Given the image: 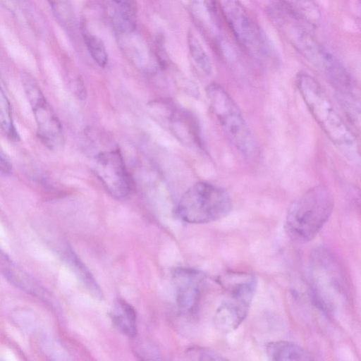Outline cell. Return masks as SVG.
<instances>
[{
    "label": "cell",
    "mask_w": 361,
    "mask_h": 361,
    "mask_svg": "<svg viewBox=\"0 0 361 361\" xmlns=\"http://www.w3.org/2000/svg\"><path fill=\"white\" fill-rule=\"evenodd\" d=\"M295 84L310 113L329 140L348 161L359 164L358 142L319 82L310 74L300 72Z\"/></svg>",
    "instance_id": "6da1fadb"
},
{
    "label": "cell",
    "mask_w": 361,
    "mask_h": 361,
    "mask_svg": "<svg viewBox=\"0 0 361 361\" xmlns=\"http://www.w3.org/2000/svg\"><path fill=\"white\" fill-rule=\"evenodd\" d=\"M334 200L324 185L314 186L289 205L284 228L290 240L298 243L312 240L330 217Z\"/></svg>",
    "instance_id": "7a4b0ae2"
},
{
    "label": "cell",
    "mask_w": 361,
    "mask_h": 361,
    "mask_svg": "<svg viewBox=\"0 0 361 361\" xmlns=\"http://www.w3.org/2000/svg\"><path fill=\"white\" fill-rule=\"evenodd\" d=\"M212 110L226 139L243 156L255 157L257 144L238 106L220 85L213 82L206 87Z\"/></svg>",
    "instance_id": "3957f363"
},
{
    "label": "cell",
    "mask_w": 361,
    "mask_h": 361,
    "mask_svg": "<svg viewBox=\"0 0 361 361\" xmlns=\"http://www.w3.org/2000/svg\"><path fill=\"white\" fill-rule=\"evenodd\" d=\"M233 207L229 193L223 188L207 182H197L182 195L176 208L184 221L206 224L227 216Z\"/></svg>",
    "instance_id": "277c9868"
},
{
    "label": "cell",
    "mask_w": 361,
    "mask_h": 361,
    "mask_svg": "<svg viewBox=\"0 0 361 361\" xmlns=\"http://www.w3.org/2000/svg\"><path fill=\"white\" fill-rule=\"evenodd\" d=\"M218 1L222 16L238 43L256 57L271 54L268 38L249 16L240 0Z\"/></svg>",
    "instance_id": "5b68a950"
},
{
    "label": "cell",
    "mask_w": 361,
    "mask_h": 361,
    "mask_svg": "<svg viewBox=\"0 0 361 361\" xmlns=\"http://www.w3.org/2000/svg\"><path fill=\"white\" fill-rule=\"evenodd\" d=\"M268 13L273 24L284 39L319 70L326 49L317 42L305 27L304 22L282 5H271Z\"/></svg>",
    "instance_id": "8992f818"
},
{
    "label": "cell",
    "mask_w": 361,
    "mask_h": 361,
    "mask_svg": "<svg viewBox=\"0 0 361 361\" xmlns=\"http://www.w3.org/2000/svg\"><path fill=\"white\" fill-rule=\"evenodd\" d=\"M37 127V135L50 150H61L65 143L62 125L39 86L30 78L23 82Z\"/></svg>",
    "instance_id": "52a82bcc"
},
{
    "label": "cell",
    "mask_w": 361,
    "mask_h": 361,
    "mask_svg": "<svg viewBox=\"0 0 361 361\" xmlns=\"http://www.w3.org/2000/svg\"><path fill=\"white\" fill-rule=\"evenodd\" d=\"M312 274L315 300L324 310L332 311L343 293V287L335 262L326 250L314 253Z\"/></svg>",
    "instance_id": "ba28073f"
},
{
    "label": "cell",
    "mask_w": 361,
    "mask_h": 361,
    "mask_svg": "<svg viewBox=\"0 0 361 361\" xmlns=\"http://www.w3.org/2000/svg\"><path fill=\"white\" fill-rule=\"evenodd\" d=\"M92 171L108 192L122 200L132 192L134 183L118 150L102 152L92 161Z\"/></svg>",
    "instance_id": "9c48e42d"
},
{
    "label": "cell",
    "mask_w": 361,
    "mask_h": 361,
    "mask_svg": "<svg viewBox=\"0 0 361 361\" xmlns=\"http://www.w3.org/2000/svg\"><path fill=\"white\" fill-rule=\"evenodd\" d=\"M149 110L183 144L199 143L198 127L190 113L169 101H154L149 104Z\"/></svg>",
    "instance_id": "30bf717a"
},
{
    "label": "cell",
    "mask_w": 361,
    "mask_h": 361,
    "mask_svg": "<svg viewBox=\"0 0 361 361\" xmlns=\"http://www.w3.org/2000/svg\"><path fill=\"white\" fill-rule=\"evenodd\" d=\"M204 274L197 269L178 267L172 271L179 311L184 314H194L198 307Z\"/></svg>",
    "instance_id": "8fae6325"
},
{
    "label": "cell",
    "mask_w": 361,
    "mask_h": 361,
    "mask_svg": "<svg viewBox=\"0 0 361 361\" xmlns=\"http://www.w3.org/2000/svg\"><path fill=\"white\" fill-rule=\"evenodd\" d=\"M227 297L221 302L214 317L216 329L224 334L235 330L247 315L252 299L233 291H226Z\"/></svg>",
    "instance_id": "7c38bea8"
},
{
    "label": "cell",
    "mask_w": 361,
    "mask_h": 361,
    "mask_svg": "<svg viewBox=\"0 0 361 361\" xmlns=\"http://www.w3.org/2000/svg\"><path fill=\"white\" fill-rule=\"evenodd\" d=\"M115 328L122 334L134 338L137 334V317L133 307L123 299L116 300L111 312Z\"/></svg>",
    "instance_id": "4fadbf2b"
},
{
    "label": "cell",
    "mask_w": 361,
    "mask_h": 361,
    "mask_svg": "<svg viewBox=\"0 0 361 361\" xmlns=\"http://www.w3.org/2000/svg\"><path fill=\"white\" fill-rule=\"evenodd\" d=\"M266 355L271 360H311L312 355L306 349L293 342L276 341L265 346Z\"/></svg>",
    "instance_id": "5bb4252c"
},
{
    "label": "cell",
    "mask_w": 361,
    "mask_h": 361,
    "mask_svg": "<svg viewBox=\"0 0 361 361\" xmlns=\"http://www.w3.org/2000/svg\"><path fill=\"white\" fill-rule=\"evenodd\" d=\"M288 11L311 25H317L321 18V12L313 0H280Z\"/></svg>",
    "instance_id": "9a60e30c"
},
{
    "label": "cell",
    "mask_w": 361,
    "mask_h": 361,
    "mask_svg": "<svg viewBox=\"0 0 361 361\" xmlns=\"http://www.w3.org/2000/svg\"><path fill=\"white\" fill-rule=\"evenodd\" d=\"M111 19L118 35L132 33L135 28V9L116 6Z\"/></svg>",
    "instance_id": "2e32d148"
},
{
    "label": "cell",
    "mask_w": 361,
    "mask_h": 361,
    "mask_svg": "<svg viewBox=\"0 0 361 361\" xmlns=\"http://www.w3.org/2000/svg\"><path fill=\"white\" fill-rule=\"evenodd\" d=\"M188 44L190 54L198 68L204 74L207 75H211L212 73V63L210 58L197 37L191 32L188 34Z\"/></svg>",
    "instance_id": "e0dca14e"
},
{
    "label": "cell",
    "mask_w": 361,
    "mask_h": 361,
    "mask_svg": "<svg viewBox=\"0 0 361 361\" xmlns=\"http://www.w3.org/2000/svg\"><path fill=\"white\" fill-rule=\"evenodd\" d=\"M0 128L12 140L18 139L8 99L0 85Z\"/></svg>",
    "instance_id": "ac0fdd59"
},
{
    "label": "cell",
    "mask_w": 361,
    "mask_h": 361,
    "mask_svg": "<svg viewBox=\"0 0 361 361\" xmlns=\"http://www.w3.org/2000/svg\"><path fill=\"white\" fill-rule=\"evenodd\" d=\"M82 36L92 58L98 66L105 67L108 63V55L102 40L89 32L84 27H82Z\"/></svg>",
    "instance_id": "d6986e66"
},
{
    "label": "cell",
    "mask_w": 361,
    "mask_h": 361,
    "mask_svg": "<svg viewBox=\"0 0 361 361\" xmlns=\"http://www.w3.org/2000/svg\"><path fill=\"white\" fill-rule=\"evenodd\" d=\"M51 6L59 20L65 27H71L73 23V15L68 0H49Z\"/></svg>",
    "instance_id": "ffe728a7"
},
{
    "label": "cell",
    "mask_w": 361,
    "mask_h": 361,
    "mask_svg": "<svg viewBox=\"0 0 361 361\" xmlns=\"http://www.w3.org/2000/svg\"><path fill=\"white\" fill-rule=\"evenodd\" d=\"M188 356L191 360H224L225 357L216 352L204 348H192L188 350Z\"/></svg>",
    "instance_id": "44dd1931"
},
{
    "label": "cell",
    "mask_w": 361,
    "mask_h": 361,
    "mask_svg": "<svg viewBox=\"0 0 361 361\" xmlns=\"http://www.w3.org/2000/svg\"><path fill=\"white\" fill-rule=\"evenodd\" d=\"M12 171V165L5 156L0 152V172L8 174Z\"/></svg>",
    "instance_id": "7402d4cb"
},
{
    "label": "cell",
    "mask_w": 361,
    "mask_h": 361,
    "mask_svg": "<svg viewBox=\"0 0 361 361\" xmlns=\"http://www.w3.org/2000/svg\"><path fill=\"white\" fill-rule=\"evenodd\" d=\"M116 6L135 8V4L134 0H111Z\"/></svg>",
    "instance_id": "603a6c76"
},
{
    "label": "cell",
    "mask_w": 361,
    "mask_h": 361,
    "mask_svg": "<svg viewBox=\"0 0 361 361\" xmlns=\"http://www.w3.org/2000/svg\"><path fill=\"white\" fill-rule=\"evenodd\" d=\"M205 1V6L209 10V12H214L216 8V0H204Z\"/></svg>",
    "instance_id": "cb8c5ba5"
}]
</instances>
